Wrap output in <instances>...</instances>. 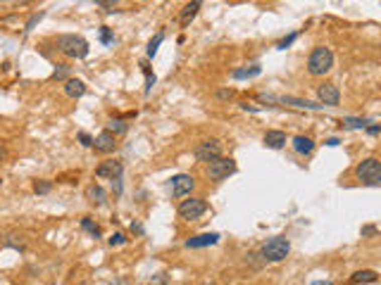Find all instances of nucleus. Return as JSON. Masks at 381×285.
<instances>
[{
	"mask_svg": "<svg viewBox=\"0 0 381 285\" xmlns=\"http://www.w3.org/2000/svg\"><path fill=\"white\" fill-rule=\"evenodd\" d=\"M200 5H203V0H193V3H188V5L181 10V15H179V22H181V27H188L190 22H193V17L198 15Z\"/></svg>",
	"mask_w": 381,
	"mask_h": 285,
	"instance_id": "obj_15",
	"label": "nucleus"
},
{
	"mask_svg": "<svg viewBox=\"0 0 381 285\" xmlns=\"http://www.w3.org/2000/svg\"><path fill=\"white\" fill-rule=\"evenodd\" d=\"M374 233H376V228H374V226H364V228H362V235H374Z\"/></svg>",
	"mask_w": 381,
	"mask_h": 285,
	"instance_id": "obj_36",
	"label": "nucleus"
},
{
	"mask_svg": "<svg viewBox=\"0 0 381 285\" xmlns=\"http://www.w3.org/2000/svg\"><path fill=\"white\" fill-rule=\"evenodd\" d=\"M327 145H331V148H334V145H338V138H329Z\"/></svg>",
	"mask_w": 381,
	"mask_h": 285,
	"instance_id": "obj_41",
	"label": "nucleus"
},
{
	"mask_svg": "<svg viewBox=\"0 0 381 285\" xmlns=\"http://www.w3.org/2000/svg\"><path fill=\"white\" fill-rule=\"evenodd\" d=\"M219 235L217 233H200V235H193L186 240V247L188 249H200V247H210V245H217Z\"/></svg>",
	"mask_w": 381,
	"mask_h": 285,
	"instance_id": "obj_12",
	"label": "nucleus"
},
{
	"mask_svg": "<svg viewBox=\"0 0 381 285\" xmlns=\"http://www.w3.org/2000/svg\"><path fill=\"white\" fill-rule=\"evenodd\" d=\"M83 93H86V83H83L81 79H67L64 81V95H67V98L76 100V98H81Z\"/></svg>",
	"mask_w": 381,
	"mask_h": 285,
	"instance_id": "obj_13",
	"label": "nucleus"
},
{
	"mask_svg": "<svg viewBox=\"0 0 381 285\" xmlns=\"http://www.w3.org/2000/svg\"><path fill=\"white\" fill-rule=\"evenodd\" d=\"M0 186H3V178H0Z\"/></svg>",
	"mask_w": 381,
	"mask_h": 285,
	"instance_id": "obj_42",
	"label": "nucleus"
},
{
	"mask_svg": "<svg viewBox=\"0 0 381 285\" xmlns=\"http://www.w3.org/2000/svg\"><path fill=\"white\" fill-rule=\"evenodd\" d=\"M260 64H253V67H248V69H234V79H253V76H257L260 74Z\"/></svg>",
	"mask_w": 381,
	"mask_h": 285,
	"instance_id": "obj_21",
	"label": "nucleus"
},
{
	"mask_svg": "<svg viewBox=\"0 0 381 285\" xmlns=\"http://www.w3.org/2000/svg\"><path fill=\"white\" fill-rule=\"evenodd\" d=\"M310 285H334L331 280H315V283H310Z\"/></svg>",
	"mask_w": 381,
	"mask_h": 285,
	"instance_id": "obj_39",
	"label": "nucleus"
},
{
	"mask_svg": "<svg viewBox=\"0 0 381 285\" xmlns=\"http://www.w3.org/2000/svg\"><path fill=\"white\" fill-rule=\"evenodd\" d=\"M289 252H291V242L279 235V238H269L260 247V257H262V261L276 264V261H283V259L289 257Z\"/></svg>",
	"mask_w": 381,
	"mask_h": 285,
	"instance_id": "obj_4",
	"label": "nucleus"
},
{
	"mask_svg": "<svg viewBox=\"0 0 381 285\" xmlns=\"http://www.w3.org/2000/svg\"><path fill=\"white\" fill-rule=\"evenodd\" d=\"M331 67H334V53H331L329 48L319 45V48H315V50L310 53L308 71L312 76H324L327 71H331Z\"/></svg>",
	"mask_w": 381,
	"mask_h": 285,
	"instance_id": "obj_3",
	"label": "nucleus"
},
{
	"mask_svg": "<svg viewBox=\"0 0 381 285\" xmlns=\"http://www.w3.org/2000/svg\"><path fill=\"white\" fill-rule=\"evenodd\" d=\"M57 50L72 60H83L88 55V41L83 36H76V34H62L57 36Z\"/></svg>",
	"mask_w": 381,
	"mask_h": 285,
	"instance_id": "obj_1",
	"label": "nucleus"
},
{
	"mask_svg": "<svg viewBox=\"0 0 381 285\" xmlns=\"http://www.w3.org/2000/svg\"><path fill=\"white\" fill-rule=\"evenodd\" d=\"M279 102L283 105H293V107H300V109H322L324 105H317V102H310V100H300V98H276Z\"/></svg>",
	"mask_w": 381,
	"mask_h": 285,
	"instance_id": "obj_19",
	"label": "nucleus"
},
{
	"mask_svg": "<svg viewBox=\"0 0 381 285\" xmlns=\"http://www.w3.org/2000/svg\"><path fill=\"white\" fill-rule=\"evenodd\" d=\"M169 188H172V195L174 197H186L190 195V190L196 188V178L190 174H176L169 181Z\"/></svg>",
	"mask_w": 381,
	"mask_h": 285,
	"instance_id": "obj_8",
	"label": "nucleus"
},
{
	"mask_svg": "<svg viewBox=\"0 0 381 285\" xmlns=\"http://www.w3.org/2000/svg\"><path fill=\"white\" fill-rule=\"evenodd\" d=\"M296 38H298V31H293V34H289V36H286V38H281V41L276 43V48H279V50H286V48H289V45L293 43Z\"/></svg>",
	"mask_w": 381,
	"mask_h": 285,
	"instance_id": "obj_28",
	"label": "nucleus"
},
{
	"mask_svg": "<svg viewBox=\"0 0 381 285\" xmlns=\"http://www.w3.org/2000/svg\"><path fill=\"white\" fill-rule=\"evenodd\" d=\"M41 17H43V12H38V15H34V17L29 19V24H27V29H24V31H31V29H34V24H36V22H41Z\"/></svg>",
	"mask_w": 381,
	"mask_h": 285,
	"instance_id": "obj_34",
	"label": "nucleus"
},
{
	"mask_svg": "<svg viewBox=\"0 0 381 285\" xmlns=\"http://www.w3.org/2000/svg\"><path fill=\"white\" fill-rule=\"evenodd\" d=\"M179 216H181L183 221H196V219H200L203 214L208 212V202L203 200V197H188V200H183L181 205H179Z\"/></svg>",
	"mask_w": 381,
	"mask_h": 285,
	"instance_id": "obj_5",
	"label": "nucleus"
},
{
	"mask_svg": "<svg viewBox=\"0 0 381 285\" xmlns=\"http://www.w3.org/2000/svg\"><path fill=\"white\" fill-rule=\"evenodd\" d=\"M376 271H369V268H362V271H355L350 276V283L353 285H360V283H376Z\"/></svg>",
	"mask_w": 381,
	"mask_h": 285,
	"instance_id": "obj_18",
	"label": "nucleus"
},
{
	"mask_svg": "<svg viewBox=\"0 0 381 285\" xmlns=\"http://www.w3.org/2000/svg\"><path fill=\"white\" fill-rule=\"evenodd\" d=\"M317 98L324 107H336L341 102V90L336 83H322L317 88Z\"/></svg>",
	"mask_w": 381,
	"mask_h": 285,
	"instance_id": "obj_9",
	"label": "nucleus"
},
{
	"mask_svg": "<svg viewBox=\"0 0 381 285\" xmlns=\"http://www.w3.org/2000/svg\"><path fill=\"white\" fill-rule=\"evenodd\" d=\"M343 124L348 126V128H364L369 121H367V119H353V116H350V119H345Z\"/></svg>",
	"mask_w": 381,
	"mask_h": 285,
	"instance_id": "obj_27",
	"label": "nucleus"
},
{
	"mask_svg": "<svg viewBox=\"0 0 381 285\" xmlns=\"http://www.w3.org/2000/svg\"><path fill=\"white\" fill-rule=\"evenodd\" d=\"M193 157H196L198 162H203V164H210V162L219 160V157H222V143L215 140V138L198 143L196 150H193Z\"/></svg>",
	"mask_w": 381,
	"mask_h": 285,
	"instance_id": "obj_6",
	"label": "nucleus"
},
{
	"mask_svg": "<svg viewBox=\"0 0 381 285\" xmlns=\"http://www.w3.org/2000/svg\"><path fill=\"white\" fill-rule=\"evenodd\" d=\"M67 74H69V67H67V64H60V69L53 71V79L55 81H57V79H67Z\"/></svg>",
	"mask_w": 381,
	"mask_h": 285,
	"instance_id": "obj_29",
	"label": "nucleus"
},
{
	"mask_svg": "<svg viewBox=\"0 0 381 285\" xmlns=\"http://www.w3.org/2000/svg\"><path fill=\"white\" fill-rule=\"evenodd\" d=\"M231 98H234V90H231V88L217 90V100H231Z\"/></svg>",
	"mask_w": 381,
	"mask_h": 285,
	"instance_id": "obj_33",
	"label": "nucleus"
},
{
	"mask_svg": "<svg viewBox=\"0 0 381 285\" xmlns=\"http://www.w3.org/2000/svg\"><path fill=\"white\" fill-rule=\"evenodd\" d=\"M81 228L83 231H88L93 235V238H100V228H98V223H93L88 216H83L81 219Z\"/></svg>",
	"mask_w": 381,
	"mask_h": 285,
	"instance_id": "obj_24",
	"label": "nucleus"
},
{
	"mask_svg": "<svg viewBox=\"0 0 381 285\" xmlns=\"http://www.w3.org/2000/svg\"><path fill=\"white\" fill-rule=\"evenodd\" d=\"M141 67H143V74H145V95H150V90H153V86H155V74L150 71V67L145 62H141Z\"/></svg>",
	"mask_w": 381,
	"mask_h": 285,
	"instance_id": "obj_22",
	"label": "nucleus"
},
{
	"mask_svg": "<svg viewBox=\"0 0 381 285\" xmlns=\"http://www.w3.org/2000/svg\"><path fill=\"white\" fill-rule=\"evenodd\" d=\"M381 131V126L379 124H374V126H369V128H367V133H372V135H376Z\"/></svg>",
	"mask_w": 381,
	"mask_h": 285,
	"instance_id": "obj_38",
	"label": "nucleus"
},
{
	"mask_svg": "<svg viewBox=\"0 0 381 285\" xmlns=\"http://www.w3.org/2000/svg\"><path fill=\"white\" fill-rule=\"evenodd\" d=\"M93 148L98 152H105V155H108V152H115V148H117V135L105 128L103 133H98L93 138Z\"/></svg>",
	"mask_w": 381,
	"mask_h": 285,
	"instance_id": "obj_11",
	"label": "nucleus"
},
{
	"mask_svg": "<svg viewBox=\"0 0 381 285\" xmlns=\"http://www.w3.org/2000/svg\"><path fill=\"white\" fill-rule=\"evenodd\" d=\"M105 190L98 186V183H93V186L86 188V200L91 202V205H105Z\"/></svg>",
	"mask_w": 381,
	"mask_h": 285,
	"instance_id": "obj_17",
	"label": "nucleus"
},
{
	"mask_svg": "<svg viewBox=\"0 0 381 285\" xmlns=\"http://www.w3.org/2000/svg\"><path fill=\"white\" fill-rule=\"evenodd\" d=\"M355 176H357V181L362 186H369V188L381 186V160H376V157L362 160L355 167Z\"/></svg>",
	"mask_w": 381,
	"mask_h": 285,
	"instance_id": "obj_2",
	"label": "nucleus"
},
{
	"mask_svg": "<svg viewBox=\"0 0 381 285\" xmlns=\"http://www.w3.org/2000/svg\"><path fill=\"white\" fill-rule=\"evenodd\" d=\"M162 41H164V31H160V34H157L153 41L148 43V57H153V55L157 53V48H160V43H162Z\"/></svg>",
	"mask_w": 381,
	"mask_h": 285,
	"instance_id": "obj_26",
	"label": "nucleus"
},
{
	"mask_svg": "<svg viewBox=\"0 0 381 285\" xmlns=\"http://www.w3.org/2000/svg\"><path fill=\"white\" fill-rule=\"evenodd\" d=\"M262 140H264L267 148H272V150H281L283 145H286V133H283V131H267Z\"/></svg>",
	"mask_w": 381,
	"mask_h": 285,
	"instance_id": "obj_14",
	"label": "nucleus"
},
{
	"mask_svg": "<svg viewBox=\"0 0 381 285\" xmlns=\"http://www.w3.org/2000/svg\"><path fill=\"white\" fill-rule=\"evenodd\" d=\"M79 143H81L83 148H93V138L86 133V131H81V133H79Z\"/></svg>",
	"mask_w": 381,
	"mask_h": 285,
	"instance_id": "obj_31",
	"label": "nucleus"
},
{
	"mask_svg": "<svg viewBox=\"0 0 381 285\" xmlns=\"http://www.w3.org/2000/svg\"><path fill=\"white\" fill-rule=\"evenodd\" d=\"M100 41H103V43H112V41H115V38H112V31H110L108 27L100 29Z\"/></svg>",
	"mask_w": 381,
	"mask_h": 285,
	"instance_id": "obj_30",
	"label": "nucleus"
},
{
	"mask_svg": "<svg viewBox=\"0 0 381 285\" xmlns=\"http://www.w3.org/2000/svg\"><path fill=\"white\" fill-rule=\"evenodd\" d=\"M3 242H5V247H12V249H24L27 247L24 235H19V233H8V235L3 238Z\"/></svg>",
	"mask_w": 381,
	"mask_h": 285,
	"instance_id": "obj_20",
	"label": "nucleus"
},
{
	"mask_svg": "<svg viewBox=\"0 0 381 285\" xmlns=\"http://www.w3.org/2000/svg\"><path fill=\"white\" fill-rule=\"evenodd\" d=\"M293 150L298 152V155H310V152L315 150V140L310 135H296L293 138Z\"/></svg>",
	"mask_w": 381,
	"mask_h": 285,
	"instance_id": "obj_16",
	"label": "nucleus"
},
{
	"mask_svg": "<svg viewBox=\"0 0 381 285\" xmlns=\"http://www.w3.org/2000/svg\"><path fill=\"white\" fill-rule=\"evenodd\" d=\"M127 128L129 126L122 121V119H110V124H108V131H112V133L117 135V133H127Z\"/></svg>",
	"mask_w": 381,
	"mask_h": 285,
	"instance_id": "obj_25",
	"label": "nucleus"
},
{
	"mask_svg": "<svg viewBox=\"0 0 381 285\" xmlns=\"http://www.w3.org/2000/svg\"><path fill=\"white\" fill-rule=\"evenodd\" d=\"M53 190V181H34V193L36 195H48Z\"/></svg>",
	"mask_w": 381,
	"mask_h": 285,
	"instance_id": "obj_23",
	"label": "nucleus"
},
{
	"mask_svg": "<svg viewBox=\"0 0 381 285\" xmlns=\"http://www.w3.org/2000/svg\"><path fill=\"white\" fill-rule=\"evenodd\" d=\"M124 242H127V238H124L122 233H115V235L110 238V245H112V247H117V245H124Z\"/></svg>",
	"mask_w": 381,
	"mask_h": 285,
	"instance_id": "obj_32",
	"label": "nucleus"
},
{
	"mask_svg": "<svg viewBox=\"0 0 381 285\" xmlns=\"http://www.w3.org/2000/svg\"><path fill=\"white\" fill-rule=\"evenodd\" d=\"M122 171H124L122 162L119 160H108V162H103V164L96 167V176L98 178H110V181H119V178H122Z\"/></svg>",
	"mask_w": 381,
	"mask_h": 285,
	"instance_id": "obj_10",
	"label": "nucleus"
},
{
	"mask_svg": "<svg viewBox=\"0 0 381 285\" xmlns=\"http://www.w3.org/2000/svg\"><path fill=\"white\" fill-rule=\"evenodd\" d=\"M117 3L119 0H96V5H98V8H115Z\"/></svg>",
	"mask_w": 381,
	"mask_h": 285,
	"instance_id": "obj_35",
	"label": "nucleus"
},
{
	"mask_svg": "<svg viewBox=\"0 0 381 285\" xmlns=\"http://www.w3.org/2000/svg\"><path fill=\"white\" fill-rule=\"evenodd\" d=\"M131 231H136V233H143V228L138 226V223H131Z\"/></svg>",
	"mask_w": 381,
	"mask_h": 285,
	"instance_id": "obj_40",
	"label": "nucleus"
},
{
	"mask_svg": "<svg viewBox=\"0 0 381 285\" xmlns=\"http://www.w3.org/2000/svg\"><path fill=\"white\" fill-rule=\"evenodd\" d=\"M8 157V148H5V143L0 140V160H5Z\"/></svg>",
	"mask_w": 381,
	"mask_h": 285,
	"instance_id": "obj_37",
	"label": "nucleus"
},
{
	"mask_svg": "<svg viewBox=\"0 0 381 285\" xmlns=\"http://www.w3.org/2000/svg\"><path fill=\"white\" fill-rule=\"evenodd\" d=\"M231 174H236V160H231V157H219L208 164V176L212 181H224Z\"/></svg>",
	"mask_w": 381,
	"mask_h": 285,
	"instance_id": "obj_7",
	"label": "nucleus"
}]
</instances>
